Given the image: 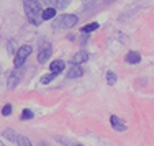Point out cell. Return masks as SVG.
<instances>
[{"instance_id": "12", "label": "cell", "mask_w": 154, "mask_h": 146, "mask_svg": "<svg viewBox=\"0 0 154 146\" xmlns=\"http://www.w3.org/2000/svg\"><path fill=\"white\" fill-rule=\"evenodd\" d=\"M54 17H56V10L51 8V7H48L46 10H43L41 12V20H54Z\"/></svg>"}, {"instance_id": "3", "label": "cell", "mask_w": 154, "mask_h": 146, "mask_svg": "<svg viewBox=\"0 0 154 146\" xmlns=\"http://www.w3.org/2000/svg\"><path fill=\"white\" fill-rule=\"evenodd\" d=\"M31 51H33V48H31V45H23L20 49L15 53V67H21L25 63H26V59H28V56L31 54Z\"/></svg>"}, {"instance_id": "1", "label": "cell", "mask_w": 154, "mask_h": 146, "mask_svg": "<svg viewBox=\"0 0 154 146\" xmlns=\"http://www.w3.org/2000/svg\"><path fill=\"white\" fill-rule=\"evenodd\" d=\"M23 8H25V15H26V20L30 21L31 25H41V2L39 0H23Z\"/></svg>"}, {"instance_id": "22", "label": "cell", "mask_w": 154, "mask_h": 146, "mask_svg": "<svg viewBox=\"0 0 154 146\" xmlns=\"http://www.w3.org/2000/svg\"><path fill=\"white\" fill-rule=\"evenodd\" d=\"M87 41H89V33H84V35L80 36V45H85Z\"/></svg>"}, {"instance_id": "23", "label": "cell", "mask_w": 154, "mask_h": 146, "mask_svg": "<svg viewBox=\"0 0 154 146\" xmlns=\"http://www.w3.org/2000/svg\"><path fill=\"white\" fill-rule=\"evenodd\" d=\"M0 146H5V144H3V143H2V141H0Z\"/></svg>"}, {"instance_id": "18", "label": "cell", "mask_w": 154, "mask_h": 146, "mask_svg": "<svg viewBox=\"0 0 154 146\" xmlns=\"http://www.w3.org/2000/svg\"><path fill=\"white\" fill-rule=\"evenodd\" d=\"M116 81H118L116 74H115L113 71H108V72H107V82H108V85H115Z\"/></svg>"}, {"instance_id": "21", "label": "cell", "mask_w": 154, "mask_h": 146, "mask_svg": "<svg viewBox=\"0 0 154 146\" xmlns=\"http://www.w3.org/2000/svg\"><path fill=\"white\" fill-rule=\"evenodd\" d=\"M54 77H56V76H54L53 72H49V74H45V76L41 77V84H45V85H46V84H49L51 81H54Z\"/></svg>"}, {"instance_id": "6", "label": "cell", "mask_w": 154, "mask_h": 146, "mask_svg": "<svg viewBox=\"0 0 154 146\" xmlns=\"http://www.w3.org/2000/svg\"><path fill=\"white\" fill-rule=\"evenodd\" d=\"M89 53L87 51H79V53H75L74 56L71 57V63L74 64V66H80V64H84V63H87L89 61Z\"/></svg>"}, {"instance_id": "9", "label": "cell", "mask_w": 154, "mask_h": 146, "mask_svg": "<svg viewBox=\"0 0 154 146\" xmlns=\"http://www.w3.org/2000/svg\"><path fill=\"white\" fill-rule=\"evenodd\" d=\"M64 67H66V63L62 59H56V61H53L49 66V72H53L54 76H57V74H61L62 71H64Z\"/></svg>"}, {"instance_id": "15", "label": "cell", "mask_w": 154, "mask_h": 146, "mask_svg": "<svg viewBox=\"0 0 154 146\" xmlns=\"http://www.w3.org/2000/svg\"><path fill=\"white\" fill-rule=\"evenodd\" d=\"M3 138H7L8 141H12V143H15V138H17V131L12 130V128H7L5 131H3Z\"/></svg>"}, {"instance_id": "5", "label": "cell", "mask_w": 154, "mask_h": 146, "mask_svg": "<svg viewBox=\"0 0 154 146\" xmlns=\"http://www.w3.org/2000/svg\"><path fill=\"white\" fill-rule=\"evenodd\" d=\"M51 54H53V45H51L49 41H43L41 46H39V49H38V57H36V59H38L39 64H45L51 57Z\"/></svg>"}, {"instance_id": "20", "label": "cell", "mask_w": 154, "mask_h": 146, "mask_svg": "<svg viewBox=\"0 0 154 146\" xmlns=\"http://www.w3.org/2000/svg\"><path fill=\"white\" fill-rule=\"evenodd\" d=\"M12 112H13V105H12V104H7V105H3V108H2V115H3V116H8V115H12Z\"/></svg>"}, {"instance_id": "2", "label": "cell", "mask_w": 154, "mask_h": 146, "mask_svg": "<svg viewBox=\"0 0 154 146\" xmlns=\"http://www.w3.org/2000/svg\"><path fill=\"white\" fill-rule=\"evenodd\" d=\"M77 21H79V17L69 13V15H62L61 18H57L53 23V28H72Z\"/></svg>"}, {"instance_id": "19", "label": "cell", "mask_w": 154, "mask_h": 146, "mask_svg": "<svg viewBox=\"0 0 154 146\" xmlns=\"http://www.w3.org/2000/svg\"><path fill=\"white\" fill-rule=\"evenodd\" d=\"M7 51H8L10 56H15L17 49H15V41H13V39H8V41H7Z\"/></svg>"}, {"instance_id": "17", "label": "cell", "mask_w": 154, "mask_h": 146, "mask_svg": "<svg viewBox=\"0 0 154 146\" xmlns=\"http://www.w3.org/2000/svg\"><path fill=\"white\" fill-rule=\"evenodd\" d=\"M33 116H35V113L30 110V108H25L23 112H21V115H20V120H23V122H26V120H31Z\"/></svg>"}, {"instance_id": "7", "label": "cell", "mask_w": 154, "mask_h": 146, "mask_svg": "<svg viewBox=\"0 0 154 146\" xmlns=\"http://www.w3.org/2000/svg\"><path fill=\"white\" fill-rule=\"evenodd\" d=\"M110 123H112V128L115 131H126V128H128L126 123H125L120 116H116V115L110 116Z\"/></svg>"}, {"instance_id": "14", "label": "cell", "mask_w": 154, "mask_h": 146, "mask_svg": "<svg viewBox=\"0 0 154 146\" xmlns=\"http://www.w3.org/2000/svg\"><path fill=\"white\" fill-rule=\"evenodd\" d=\"M15 143H17L18 146H31V141L28 140L26 136H23V135H17Z\"/></svg>"}, {"instance_id": "8", "label": "cell", "mask_w": 154, "mask_h": 146, "mask_svg": "<svg viewBox=\"0 0 154 146\" xmlns=\"http://www.w3.org/2000/svg\"><path fill=\"white\" fill-rule=\"evenodd\" d=\"M43 2H46L48 5L54 10H64L66 7L71 3V0H43Z\"/></svg>"}, {"instance_id": "4", "label": "cell", "mask_w": 154, "mask_h": 146, "mask_svg": "<svg viewBox=\"0 0 154 146\" xmlns=\"http://www.w3.org/2000/svg\"><path fill=\"white\" fill-rule=\"evenodd\" d=\"M21 77H23V66L21 67H15L12 72L8 74V79H7V89L8 90H13L15 87L20 84Z\"/></svg>"}, {"instance_id": "11", "label": "cell", "mask_w": 154, "mask_h": 146, "mask_svg": "<svg viewBox=\"0 0 154 146\" xmlns=\"http://www.w3.org/2000/svg\"><path fill=\"white\" fill-rule=\"evenodd\" d=\"M82 74H84V69L80 67V66H74V67L69 69V72L66 74V77L67 79H77V77H80Z\"/></svg>"}, {"instance_id": "10", "label": "cell", "mask_w": 154, "mask_h": 146, "mask_svg": "<svg viewBox=\"0 0 154 146\" xmlns=\"http://www.w3.org/2000/svg\"><path fill=\"white\" fill-rule=\"evenodd\" d=\"M125 61L130 63V64H138V63H141V54H139L138 51H130V53L125 56Z\"/></svg>"}, {"instance_id": "13", "label": "cell", "mask_w": 154, "mask_h": 146, "mask_svg": "<svg viewBox=\"0 0 154 146\" xmlns=\"http://www.w3.org/2000/svg\"><path fill=\"white\" fill-rule=\"evenodd\" d=\"M98 26H100V25H98L97 21H94V23L84 25V26L80 28V31H82V33H92V31H95V30H98Z\"/></svg>"}, {"instance_id": "16", "label": "cell", "mask_w": 154, "mask_h": 146, "mask_svg": "<svg viewBox=\"0 0 154 146\" xmlns=\"http://www.w3.org/2000/svg\"><path fill=\"white\" fill-rule=\"evenodd\" d=\"M56 140L59 141V143H62L64 146H82L80 143H75V141L69 140V138H62V136H56Z\"/></svg>"}]
</instances>
